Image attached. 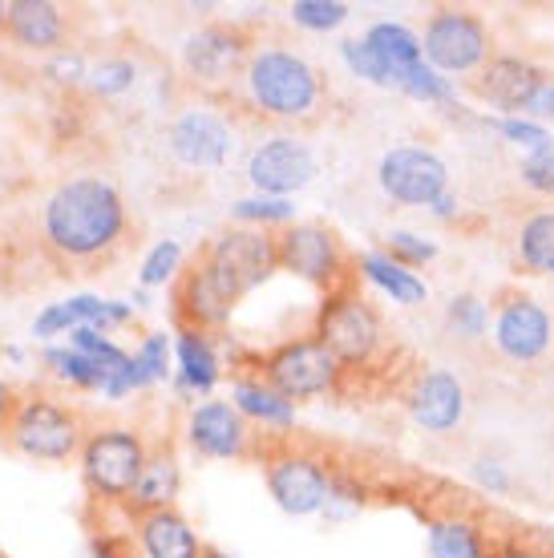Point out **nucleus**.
<instances>
[{"label": "nucleus", "instance_id": "f257e3e1", "mask_svg": "<svg viewBox=\"0 0 554 558\" xmlns=\"http://www.w3.org/2000/svg\"><path fill=\"white\" fill-rule=\"evenodd\" d=\"M130 210L110 179H65L45 198L41 235L61 264H101L125 243Z\"/></svg>", "mask_w": 554, "mask_h": 558}, {"label": "nucleus", "instance_id": "f03ea898", "mask_svg": "<svg viewBox=\"0 0 554 558\" xmlns=\"http://www.w3.org/2000/svg\"><path fill=\"white\" fill-rule=\"evenodd\" d=\"M243 94L264 118L276 122H308L316 118L324 101V77L320 70L284 45H255L248 70H243Z\"/></svg>", "mask_w": 554, "mask_h": 558}, {"label": "nucleus", "instance_id": "7ed1b4c3", "mask_svg": "<svg viewBox=\"0 0 554 558\" xmlns=\"http://www.w3.org/2000/svg\"><path fill=\"white\" fill-rule=\"evenodd\" d=\"M312 332L340 361V368H345L348 377L376 373L393 356V336L385 328V316H381V307L369 295H361L357 283L345 288V292L324 295Z\"/></svg>", "mask_w": 554, "mask_h": 558}, {"label": "nucleus", "instance_id": "20e7f679", "mask_svg": "<svg viewBox=\"0 0 554 558\" xmlns=\"http://www.w3.org/2000/svg\"><path fill=\"white\" fill-rule=\"evenodd\" d=\"M150 446L134 425H97L82 441L85 489L101 506H130L134 486L146 470Z\"/></svg>", "mask_w": 554, "mask_h": 558}, {"label": "nucleus", "instance_id": "39448f33", "mask_svg": "<svg viewBox=\"0 0 554 558\" xmlns=\"http://www.w3.org/2000/svg\"><path fill=\"white\" fill-rule=\"evenodd\" d=\"M251 364H255V373H260L272 389L288 397L291 405L316 401V397H333V392L345 389V380H348L340 361L320 344L316 332L288 336V340H279L276 349H267L264 356H255Z\"/></svg>", "mask_w": 554, "mask_h": 558}, {"label": "nucleus", "instance_id": "423d86ee", "mask_svg": "<svg viewBox=\"0 0 554 558\" xmlns=\"http://www.w3.org/2000/svg\"><path fill=\"white\" fill-rule=\"evenodd\" d=\"M260 461H264L267 489H272V498L284 514L312 518L320 510H328L333 465L324 453L300 446V441H288V437H276V441H267Z\"/></svg>", "mask_w": 554, "mask_h": 558}, {"label": "nucleus", "instance_id": "0eeeda50", "mask_svg": "<svg viewBox=\"0 0 554 558\" xmlns=\"http://www.w3.org/2000/svg\"><path fill=\"white\" fill-rule=\"evenodd\" d=\"M276 255L279 271L304 279L324 295L357 283V259L348 255L345 239L324 223H291L276 231Z\"/></svg>", "mask_w": 554, "mask_h": 558}, {"label": "nucleus", "instance_id": "6e6552de", "mask_svg": "<svg viewBox=\"0 0 554 558\" xmlns=\"http://www.w3.org/2000/svg\"><path fill=\"white\" fill-rule=\"evenodd\" d=\"M4 433H9L13 449H21L25 458L37 461H70L73 453H82L85 441L82 413L61 405L57 397H45V392L21 397Z\"/></svg>", "mask_w": 554, "mask_h": 558}, {"label": "nucleus", "instance_id": "1a4fd4ad", "mask_svg": "<svg viewBox=\"0 0 554 558\" xmlns=\"http://www.w3.org/2000/svg\"><path fill=\"white\" fill-rule=\"evenodd\" d=\"M421 53L449 82L454 77H478L485 61L494 57V33L470 9H437L425 21Z\"/></svg>", "mask_w": 554, "mask_h": 558}, {"label": "nucleus", "instance_id": "9d476101", "mask_svg": "<svg viewBox=\"0 0 554 558\" xmlns=\"http://www.w3.org/2000/svg\"><path fill=\"white\" fill-rule=\"evenodd\" d=\"M243 292L239 283L219 264H210L198 252L174 279V324L179 328H198V332H219L231 320Z\"/></svg>", "mask_w": 554, "mask_h": 558}, {"label": "nucleus", "instance_id": "9b49d317", "mask_svg": "<svg viewBox=\"0 0 554 558\" xmlns=\"http://www.w3.org/2000/svg\"><path fill=\"white\" fill-rule=\"evenodd\" d=\"M251 53H255V41H251L248 28L215 21V25H203L198 33L186 37L182 70L198 89H227L231 82L243 77Z\"/></svg>", "mask_w": 554, "mask_h": 558}, {"label": "nucleus", "instance_id": "f8f14e48", "mask_svg": "<svg viewBox=\"0 0 554 558\" xmlns=\"http://www.w3.org/2000/svg\"><path fill=\"white\" fill-rule=\"evenodd\" d=\"M376 186L397 207H425L449 191V167L430 146H393L376 162Z\"/></svg>", "mask_w": 554, "mask_h": 558}, {"label": "nucleus", "instance_id": "ddd939ff", "mask_svg": "<svg viewBox=\"0 0 554 558\" xmlns=\"http://www.w3.org/2000/svg\"><path fill=\"white\" fill-rule=\"evenodd\" d=\"M494 349L510 364H539L554 349V316L527 292H502L494 300Z\"/></svg>", "mask_w": 554, "mask_h": 558}, {"label": "nucleus", "instance_id": "4468645a", "mask_svg": "<svg viewBox=\"0 0 554 558\" xmlns=\"http://www.w3.org/2000/svg\"><path fill=\"white\" fill-rule=\"evenodd\" d=\"M167 150L186 170H219L236 154V126L215 106H186L167 126Z\"/></svg>", "mask_w": 554, "mask_h": 558}, {"label": "nucleus", "instance_id": "2eb2a0df", "mask_svg": "<svg viewBox=\"0 0 554 558\" xmlns=\"http://www.w3.org/2000/svg\"><path fill=\"white\" fill-rule=\"evenodd\" d=\"M405 409L421 433L449 437L461 429V421L470 413V392L454 368L430 364V368H417L413 380L405 385Z\"/></svg>", "mask_w": 554, "mask_h": 558}, {"label": "nucleus", "instance_id": "dca6fc26", "mask_svg": "<svg viewBox=\"0 0 554 558\" xmlns=\"http://www.w3.org/2000/svg\"><path fill=\"white\" fill-rule=\"evenodd\" d=\"M248 179L255 186V195L291 198L316 179V154L308 142L291 138V134H272L251 150Z\"/></svg>", "mask_w": 554, "mask_h": 558}, {"label": "nucleus", "instance_id": "f3484780", "mask_svg": "<svg viewBox=\"0 0 554 558\" xmlns=\"http://www.w3.org/2000/svg\"><path fill=\"white\" fill-rule=\"evenodd\" d=\"M203 255L236 279L243 295L255 292L260 283H267L279 271L276 235L272 231H255V227H227L219 235H210L203 243Z\"/></svg>", "mask_w": 554, "mask_h": 558}, {"label": "nucleus", "instance_id": "a211bd4d", "mask_svg": "<svg viewBox=\"0 0 554 558\" xmlns=\"http://www.w3.org/2000/svg\"><path fill=\"white\" fill-rule=\"evenodd\" d=\"M186 446L198 453V458H210V461H236V458H248L251 453V425L243 421L231 401H198V405L186 413Z\"/></svg>", "mask_w": 554, "mask_h": 558}, {"label": "nucleus", "instance_id": "6ab92c4d", "mask_svg": "<svg viewBox=\"0 0 554 558\" xmlns=\"http://www.w3.org/2000/svg\"><path fill=\"white\" fill-rule=\"evenodd\" d=\"M539 77H542V70L530 61V57L494 53L482 65V73L473 77V94H478L485 106L502 110V118H522V110H527V101H530V94H534Z\"/></svg>", "mask_w": 554, "mask_h": 558}, {"label": "nucleus", "instance_id": "aec40b11", "mask_svg": "<svg viewBox=\"0 0 554 558\" xmlns=\"http://www.w3.org/2000/svg\"><path fill=\"white\" fill-rule=\"evenodd\" d=\"M65 13L53 0H9L4 4V33L9 41L33 53H49L65 49Z\"/></svg>", "mask_w": 554, "mask_h": 558}, {"label": "nucleus", "instance_id": "412c9836", "mask_svg": "<svg viewBox=\"0 0 554 558\" xmlns=\"http://www.w3.org/2000/svg\"><path fill=\"white\" fill-rule=\"evenodd\" d=\"M231 405L243 413L248 425H264L276 437H284L296 425V405L255 373V364H243L231 373Z\"/></svg>", "mask_w": 554, "mask_h": 558}, {"label": "nucleus", "instance_id": "4be33fe9", "mask_svg": "<svg viewBox=\"0 0 554 558\" xmlns=\"http://www.w3.org/2000/svg\"><path fill=\"white\" fill-rule=\"evenodd\" d=\"M134 543L142 558H203L207 543L198 538L191 522L174 510H154V514H134Z\"/></svg>", "mask_w": 554, "mask_h": 558}, {"label": "nucleus", "instance_id": "5701e85b", "mask_svg": "<svg viewBox=\"0 0 554 558\" xmlns=\"http://www.w3.org/2000/svg\"><path fill=\"white\" fill-rule=\"evenodd\" d=\"M170 356H174V336L146 332L138 349L130 352V361H125L118 373H110L101 397L122 401V397H130V392H142V389H150V385H158V380H167L170 377Z\"/></svg>", "mask_w": 554, "mask_h": 558}, {"label": "nucleus", "instance_id": "b1692460", "mask_svg": "<svg viewBox=\"0 0 554 558\" xmlns=\"http://www.w3.org/2000/svg\"><path fill=\"white\" fill-rule=\"evenodd\" d=\"M182 489V461L174 441H158L150 446V458H146V470H142L138 486H134V498H130V514H154V510H174Z\"/></svg>", "mask_w": 554, "mask_h": 558}, {"label": "nucleus", "instance_id": "393cba45", "mask_svg": "<svg viewBox=\"0 0 554 558\" xmlns=\"http://www.w3.org/2000/svg\"><path fill=\"white\" fill-rule=\"evenodd\" d=\"M425 543H430V558H490L494 534L485 531L482 518L466 510H445L425 518Z\"/></svg>", "mask_w": 554, "mask_h": 558}, {"label": "nucleus", "instance_id": "a878e982", "mask_svg": "<svg viewBox=\"0 0 554 558\" xmlns=\"http://www.w3.org/2000/svg\"><path fill=\"white\" fill-rule=\"evenodd\" d=\"M174 364H179V389L191 397H210L222 380V361L215 349V336L198 328L174 332Z\"/></svg>", "mask_w": 554, "mask_h": 558}, {"label": "nucleus", "instance_id": "bb28decb", "mask_svg": "<svg viewBox=\"0 0 554 558\" xmlns=\"http://www.w3.org/2000/svg\"><path fill=\"white\" fill-rule=\"evenodd\" d=\"M357 276H361L369 288H376L385 300H393V304H401V307H417L430 300V283L417 276V271H409L405 264H397L385 247H373V252L357 255Z\"/></svg>", "mask_w": 554, "mask_h": 558}, {"label": "nucleus", "instance_id": "cd10ccee", "mask_svg": "<svg viewBox=\"0 0 554 558\" xmlns=\"http://www.w3.org/2000/svg\"><path fill=\"white\" fill-rule=\"evenodd\" d=\"M364 45L373 49L376 61L388 70L393 89H401L405 73H413L417 65L425 61V53H421V33H413V28L401 25V21H376V25H369Z\"/></svg>", "mask_w": 554, "mask_h": 558}, {"label": "nucleus", "instance_id": "c85d7f7f", "mask_svg": "<svg viewBox=\"0 0 554 558\" xmlns=\"http://www.w3.org/2000/svg\"><path fill=\"white\" fill-rule=\"evenodd\" d=\"M514 259L530 276H554V207L530 210L514 231Z\"/></svg>", "mask_w": 554, "mask_h": 558}, {"label": "nucleus", "instance_id": "c756f323", "mask_svg": "<svg viewBox=\"0 0 554 558\" xmlns=\"http://www.w3.org/2000/svg\"><path fill=\"white\" fill-rule=\"evenodd\" d=\"M490 324H494V307L485 304L478 292L449 295V304H445V328H449V336H458L461 344L485 340V336H490Z\"/></svg>", "mask_w": 554, "mask_h": 558}, {"label": "nucleus", "instance_id": "7c9ffc66", "mask_svg": "<svg viewBox=\"0 0 554 558\" xmlns=\"http://www.w3.org/2000/svg\"><path fill=\"white\" fill-rule=\"evenodd\" d=\"M45 368L53 373L61 385H70V389H106V380H110V373L101 368L97 361H89V356H82L77 349H49L45 352Z\"/></svg>", "mask_w": 554, "mask_h": 558}, {"label": "nucleus", "instance_id": "2f4dec72", "mask_svg": "<svg viewBox=\"0 0 554 558\" xmlns=\"http://www.w3.org/2000/svg\"><path fill=\"white\" fill-rule=\"evenodd\" d=\"M231 219H236V227H255V231H272L276 235V227L284 231V227L296 223V207H291V198L251 195L231 203Z\"/></svg>", "mask_w": 554, "mask_h": 558}, {"label": "nucleus", "instance_id": "473e14b6", "mask_svg": "<svg viewBox=\"0 0 554 558\" xmlns=\"http://www.w3.org/2000/svg\"><path fill=\"white\" fill-rule=\"evenodd\" d=\"M134 82H138V65L130 57H101L97 65H89V77H85L94 98H122L134 89Z\"/></svg>", "mask_w": 554, "mask_h": 558}, {"label": "nucleus", "instance_id": "72a5a7b5", "mask_svg": "<svg viewBox=\"0 0 554 558\" xmlns=\"http://www.w3.org/2000/svg\"><path fill=\"white\" fill-rule=\"evenodd\" d=\"M397 94H405V98H413V101H425V106H454V98H458L454 82H449L445 73L433 70L430 61H421L413 73H405Z\"/></svg>", "mask_w": 554, "mask_h": 558}, {"label": "nucleus", "instance_id": "f704fd0d", "mask_svg": "<svg viewBox=\"0 0 554 558\" xmlns=\"http://www.w3.org/2000/svg\"><path fill=\"white\" fill-rule=\"evenodd\" d=\"M182 271V243L179 239H158L150 252H146V259H142L138 267V283L142 288H167V283H174Z\"/></svg>", "mask_w": 554, "mask_h": 558}, {"label": "nucleus", "instance_id": "c9c22d12", "mask_svg": "<svg viewBox=\"0 0 554 558\" xmlns=\"http://www.w3.org/2000/svg\"><path fill=\"white\" fill-rule=\"evenodd\" d=\"M288 13L308 33H333L352 16V4H345V0H296Z\"/></svg>", "mask_w": 554, "mask_h": 558}, {"label": "nucleus", "instance_id": "e433bc0d", "mask_svg": "<svg viewBox=\"0 0 554 558\" xmlns=\"http://www.w3.org/2000/svg\"><path fill=\"white\" fill-rule=\"evenodd\" d=\"M385 252L397 259V264H405L409 271H421L425 264H433L437 259V243L425 235H417V231H405V227H397V231H388L385 235Z\"/></svg>", "mask_w": 554, "mask_h": 558}, {"label": "nucleus", "instance_id": "4c0bfd02", "mask_svg": "<svg viewBox=\"0 0 554 558\" xmlns=\"http://www.w3.org/2000/svg\"><path fill=\"white\" fill-rule=\"evenodd\" d=\"M340 61L348 65L352 77H361V82H369V85H381V89H393V77H388V70L376 61L373 49L364 45V37H348V41H340Z\"/></svg>", "mask_w": 554, "mask_h": 558}, {"label": "nucleus", "instance_id": "58836bf2", "mask_svg": "<svg viewBox=\"0 0 554 558\" xmlns=\"http://www.w3.org/2000/svg\"><path fill=\"white\" fill-rule=\"evenodd\" d=\"M494 130H498L510 146H518L522 154H539V150H551L554 146L551 130L539 126V122H530V118H498Z\"/></svg>", "mask_w": 554, "mask_h": 558}, {"label": "nucleus", "instance_id": "ea45409f", "mask_svg": "<svg viewBox=\"0 0 554 558\" xmlns=\"http://www.w3.org/2000/svg\"><path fill=\"white\" fill-rule=\"evenodd\" d=\"M518 179H522V186H527L530 195L554 198V146L539 154H522Z\"/></svg>", "mask_w": 554, "mask_h": 558}, {"label": "nucleus", "instance_id": "a19ab883", "mask_svg": "<svg viewBox=\"0 0 554 558\" xmlns=\"http://www.w3.org/2000/svg\"><path fill=\"white\" fill-rule=\"evenodd\" d=\"M45 77L57 82L61 89H77V85H85V77H89V65H85L82 53H73V49H57V53L49 57V65H45Z\"/></svg>", "mask_w": 554, "mask_h": 558}, {"label": "nucleus", "instance_id": "79ce46f5", "mask_svg": "<svg viewBox=\"0 0 554 558\" xmlns=\"http://www.w3.org/2000/svg\"><path fill=\"white\" fill-rule=\"evenodd\" d=\"M73 328H77V320H73V312L65 300H61V304H49L41 316L33 320V336H37V340H53V336H65V332H73Z\"/></svg>", "mask_w": 554, "mask_h": 558}, {"label": "nucleus", "instance_id": "37998d69", "mask_svg": "<svg viewBox=\"0 0 554 558\" xmlns=\"http://www.w3.org/2000/svg\"><path fill=\"white\" fill-rule=\"evenodd\" d=\"M522 118H530V122H539V126H546V122H554V73L542 70L539 85H534V94H530L527 110H522Z\"/></svg>", "mask_w": 554, "mask_h": 558}, {"label": "nucleus", "instance_id": "c03bdc74", "mask_svg": "<svg viewBox=\"0 0 554 558\" xmlns=\"http://www.w3.org/2000/svg\"><path fill=\"white\" fill-rule=\"evenodd\" d=\"M473 482L482 489H490V494H510V470L502 465L498 458H478L470 465Z\"/></svg>", "mask_w": 554, "mask_h": 558}, {"label": "nucleus", "instance_id": "a18cd8bd", "mask_svg": "<svg viewBox=\"0 0 554 558\" xmlns=\"http://www.w3.org/2000/svg\"><path fill=\"white\" fill-rule=\"evenodd\" d=\"M490 558H551V555L542 546L530 543V538H522V534H498L490 543Z\"/></svg>", "mask_w": 554, "mask_h": 558}, {"label": "nucleus", "instance_id": "49530a36", "mask_svg": "<svg viewBox=\"0 0 554 558\" xmlns=\"http://www.w3.org/2000/svg\"><path fill=\"white\" fill-rule=\"evenodd\" d=\"M89 558H130L125 538H118L113 531H94L89 534Z\"/></svg>", "mask_w": 554, "mask_h": 558}, {"label": "nucleus", "instance_id": "de8ad7c7", "mask_svg": "<svg viewBox=\"0 0 554 558\" xmlns=\"http://www.w3.org/2000/svg\"><path fill=\"white\" fill-rule=\"evenodd\" d=\"M430 215H433V219H442V223H454V219H458V215H461V198L454 195V186H449V191H445V195L433 203Z\"/></svg>", "mask_w": 554, "mask_h": 558}, {"label": "nucleus", "instance_id": "09e8293b", "mask_svg": "<svg viewBox=\"0 0 554 558\" xmlns=\"http://www.w3.org/2000/svg\"><path fill=\"white\" fill-rule=\"evenodd\" d=\"M13 413H16V392H13V385L0 380V425H9Z\"/></svg>", "mask_w": 554, "mask_h": 558}, {"label": "nucleus", "instance_id": "8fccbe9b", "mask_svg": "<svg viewBox=\"0 0 554 558\" xmlns=\"http://www.w3.org/2000/svg\"><path fill=\"white\" fill-rule=\"evenodd\" d=\"M203 558H239V555H227V550H219V546H207V550H203Z\"/></svg>", "mask_w": 554, "mask_h": 558}, {"label": "nucleus", "instance_id": "3c124183", "mask_svg": "<svg viewBox=\"0 0 554 558\" xmlns=\"http://www.w3.org/2000/svg\"><path fill=\"white\" fill-rule=\"evenodd\" d=\"M0 28H4V4H0Z\"/></svg>", "mask_w": 554, "mask_h": 558}]
</instances>
